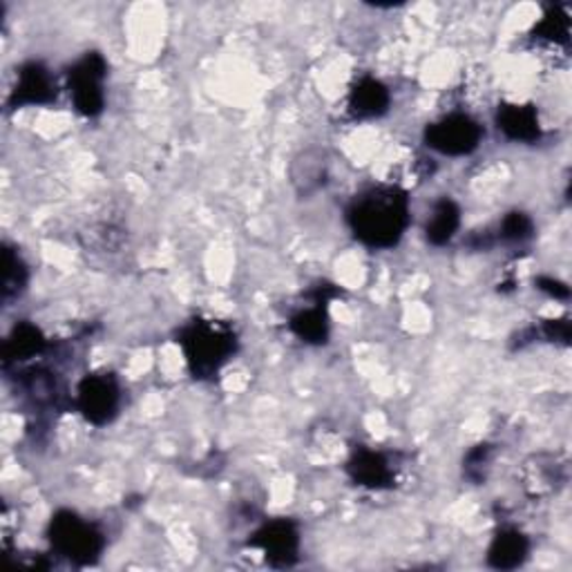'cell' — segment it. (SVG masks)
I'll return each instance as SVG.
<instances>
[{
  "label": "cell",
  "instance_id": "4fadbf2b",
  "mask_svg": "<svg viewBox=\"0 0 572 572\" xmlns=\"http://www.w3.org/2000/svg\"><path fill=\"white\" fill-rule=\"evenodd\" d=\"M47 349V341L43 336V331L32 324V322H19L10 331V336L5 338L3 345V367L10 369L12 365L27 362L36 356H40Z\"/></svg>",
  "mask_w": 572,
  "mask_h": 572
},
{
  "label": "cell",
  "instance_id": "ac0fdd59",
  "mask_svg": "<svg viewBox=\"0 0 572 572\" xmlns=\"http://www.w3.org/2000/svg\"><path fill=\"white\" fill-rule=\"evenodd\" d=\"M535 235V224L533 219L521 213V211H512L503 217L501 226H499V237L505 242H512V245H521V242H528L531 237Z\"/></svg>",
  "mask_w": 572,
  "mask_h": 572
},
{
  "label": "cell",
  "instance_id": "ba28073f",
  "mask_svg": "<svg viewBox=\"0 0 572 572\" xmlns=\"http://www.w3.org/2000/svg\"><path fill=\"white\" fill-rule=\"evenodd\" d=\"M57 83L40 61H27L16 74V85L10 94L8 106L12 110L25 106H50L57 102Z\"/></svg>",
  "mask_w": 572,
  "mask_h": 572
},
{
  "label": "cell",
  "instance_id": "e0dca14e",
  "mask_svg": "<svg viewBox=\"0 0 572 572\" xmlns=\"http://www.w3.org/2000/svg\"><path fill=\"white\" fill-rule=\"evenodd\" d=\"M535 36L550 40V43H559V45H568L570 40V19L563 5L552 8L544 21L535 27Z\"/></svg>",
  "mask_w": 572,
  "mask_h": 572
},
{
  "label": "cell",
  "instance_id": "5bb4252c",
  "mask_svg": "<svg viewBox=\"0 0 572 572\" xmlns=\"http://www.w3.org/2000/svg\"><path fill=\"white\" fill-rule=\"evenodd\" d=\"M531 555L528 537L516 528H503L494 535L488 548V563L497 570H514Z\"/></svg>",
  "mask_w": 572,
  "mask_h": 572
},
{
  "label": "cell",
  "instance_id": "52a82bcc",
  "mask_svg": "<svg viewBox=\"0 0 572 572\" xmlns=\"http://www.w3.org/2000/svg\"><path fill=\"white\" fill-rule=\"evenodd\" d=\"M247 546L262 550L273 568H291L300 557V531L291 519H273L251 535Z\"/></svg>",
  "mask_w": 572,
  "mask_h": 572
},
{
  "label": "cell",
  "instance_id": "d6986e66",
  "mask_svg": "<svg viewBox=\"0 0 572 572\" xmlns=\"http://www.w3.org/2000/svg\"><path fill=\"white\" fill-rule=\"evenodd\" d=\"M490 456H492V448L488 443L476 445L467 454V458H465V474L469 476L472 481L479 484L484 479V467L490 463Z\"/></svg>",
  "mask_w": 572,
  "mask_h": 572
},
{
  "label": "cell",
  "instance_id": "7c38bea8",
  "mask_svg": "<svg viewBox=\"0 0 572 572\" xmlns=\"http://www.w3.org/2000/svg\"><path fill=\"white\" fill-rule=\"evenodd\" d=\"M497 126L516 143H537L541 139V123L535 106L501 104L497 110Z\"/></svg>",
  "mask_w": 572,
  "mask_h": 572
},
{
  "label": "cell",
  "instance_id": "8992f818",
  "mask_svg": "<svg viewBox=\"0 0 572 572\" xmlns=\"http://www.w3.org/2000/svg\"><path fill=\"white\" fill-rule=\"evenodd\" d=\"M121 407V388L115 373H87L76 388V409L92 425L112 422Z\"/></svg>",
  "mask_w": 572,
  "mask_h": 572
},
{
  "label": "cell",
  "instance_id": "6da1fadb",
  "mask_svg": "<svg viewBox=\"0 0 572 572\" xmlns=\"http://www.w3.org/2000/svg\"><path fill=\"white\" fill-rule=\"evenodd\" d=\"M345 217L367 249H394L409 226V198L398 186H369L351 200Z\"/></svg>",
  "mask_w": 572,
  "mask_h": 572
},
{
  "label": "cell",
  "instance_id": "9a60e30c",
  "mask_svg": "<svg viewBox=\"0 0 572 572\" xmlns=\"http://www.w3.org/2000/svg\"><path fill=\"white\" fill-rule=\"evenodd\" d=\"M461 226V208L452 198H441L427 219L425 237L432 247H445Z\"/></svg>",
  "mask_w": 572,
  "mask_h": 572
},
{
  "label": "cell",
  "instance_id": "30bf717a",
  "mask_svg": "<svg viewBox=\"0 0 572 572\" xmlns=\"http://www.w3.org/2000/svg\"><path fill=\"white\" fill-rule=\"evenodd\" d=\"M336 289H329V286H318L313 294V307L300 309L298 313L291 315L289 326L296 336L307 343V345H326L329 341V313H326V302L336 296Z\"/></svg>",
  "mask_w": 572,
  "mask_h": 572
},
{
  "label": "cell",
  "instance_id": "3957f363",
  "mask_svg": "<svg viewBox=\"0 0 572 572\" xmlns=\"http://www.w3.org/2000/svg\"><path fill=\"white\" fill-rule=\"evenodd\" d=\"M52 550L74 565H90L106 548L104 533L72 510H59L47 526Z\"/></svg>",
  "mask_w": 572,
  "mask_h": 572
},
{
  "label": "cell",
  "instance_id": "5b68a950",
  "mask_svg": "<svg viewBox=\"0 0 572 572\" xmlns=\"http://www.w3.org/2000/svg\"><path fill=\"white\" fill-rule=\"evenodd\" d=\"M108 76V63L99 52H87L68 70V85L74 108L92 119L99 117L106 108L104 81Z\"/></svg>",
  "mask_w": 572,
  "mask_h": 572
},
{
  "label": "cell",
  "instance_id": "ffe728a7",
  "mask_svg": "<svg viewBox=\"0 0 572 572\" xmlns=\"http://www.w3.org/2000/svg\"><path fill=\"white\" fill-rule=\"evenodd\" d=\"M541 336L548 343H570V322L568 320H546L541 326Z\"/></svg>",
  "mask_w": 572,
  "mask_h": 572
},
{
  "label": "cell",
  "instance_id": "44dd1931",
  "mask_svg": "<svg viewBox=\"0 0 572 572\" xmlns=\"http://www.w3.org/2000/svg\"><path fill=\"white\" fill-rule=\"evenodd\" d=\"M537 289L539 291H544V294H548L550 298H557V300H565L568 296H570V289H568V286L563 284V282H559V279H555V277H537Z\"/></svg>",
  "mask_w": 572,
  "mask_h": 572
},
{
  "label": "cell",
  "instance_id": "277c9868",
  "mask_svg": "<svg viewBox=\"0 0 572 572\" xmlns=\"http://www.w3.org/2000/svg\"><path fill=\"white\" fill-rule=\"evenodd\" d=\"M425 146L445 157L472 155L484 139V128L474 117L465 112H452L434 123H429L422 132Z\"/></svg>",
  "mask_w": 572,
  "mask_h": 572
},
{
  "label": "cell",
  "instance_id": "9c48e42d",
  "mask_svg": "<svg viewBox=\"0 0 572 572\" xmlns=\"http://www.w3.org/2000/svg\"><path fill=\"white\" fill-rule=\"evenodd\" d=\"M347 474L356 486L367 490H390L396 486V472L390 456L369 448H358L351 454L347 461Z\"/></svg>",
  "mask_w": 572,
  "mask_h": 572
},
{
  "label": "cell",
  "instance_id": "2e32d148",
  "mask_svg": "<svg viewBox=\"0 0 572 572\" xmlns=\"http://www.w3.org/2000/svg\"><path fill=\"white\" fill-rule=\"evenodd\" d=\"M27 282L29 269L23 262L21 253L14 247L3 245V286H0V298H3L5 305L19 300L27 289Z\"/></svg>",
  "mask_w": 572,
  "mask_h": 572
},
{
  "label": "cell",
  "instance_id": "8fae6325",
  "mask_svg": "<svg viewBox=\"0 0 572 572\" xmlns=\"http://www.w3.org/2000/svg\"><path fill=\"white\" fill-rule=\"evenodd\" d=\"M392 106L390 87L373 76H362L349 92V115L354 119H378Z\"/></svg>",
  "mask_w": 572,
  "mask_h": 572
},
{
  "label": "cell",
  "instance_id": "7a4b0ae2",
  "mask_svg": "<svg viewBox=\"0 0 572 572\" xmlns=\"http://www.w3.org/2000/svg\"><path fill=\"white\" fill-rule=\"evenodd\" d=\"M177 343L188 371L198 380L215 378L237 351V333L228 322L198 318L181 326Z\"/></svg>",
  "mask_w": 572,
  "mask_h": 572
}]
</instances>
